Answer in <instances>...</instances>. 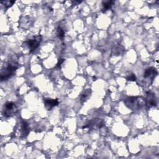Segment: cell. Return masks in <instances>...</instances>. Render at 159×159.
<instances>
[{
  "label": "cell",
  "mask_w": 159,
  "mask_h": 159,
  "mask_svg": "<svg viewBox=\"0 0 159 159\" xmlns=\"http://www.w3.org/2000/svg\"><path fill=\"white\" fill-rule=\"evenodd\" d=\"M18 67H19V64L17 63V60L16 57H13L9 60L7 65H4L1 69V73H0L1 81H7L13 77Z\"/></svg>",
  "instance_id": "6da1fadb"
},
{
  "label": "cell",
  "mask_w": 159,
  "mask_h": 159,
  "mask_svg": "<svg viewBox=\"0 0 159 159\" xmlns=\"http://www.w3.org/2000/svg\"><path fill=\"white\" fill-rule=\"evenodd\" d=\"M141 97H127L124 100L126 106L132 110H137L141 108L144 105V101Z\"/></svg>",
  "instance_id": "7a4b0ae2"
},
{
  "label": "cell",
  "mask_w": 159,
  "mask_h": 159,
  "mask_svg": "<svg viewBox=\"0 0 159 159\" xmlns=\"http://www.w3.org/2000/svg\"><path fill=\"white\" fill-rule=\"evenodd\" d=\"M17 111L16 104L12 101L7 102L3 106V114L6 117H11L14 116Z\"/></svg>",
  "instance_id": "3957f363"
},
{
  "label": "cell",
  "mask_w": 159,
  "mask_h": 159,
  "mask_svg": "<svg viewBox=\"0 0 159 159\" xmlns=\"http://www.w3.org/2000/svg\"><path fill=\"white\" fill-rule=\"evenodd\" d=\"M42 40V36L41 35H38L31 39H29L25 43L29 48L30 52L34 51L39 46V44Z\"/></svg>",
  "instance_id": "277c9868"
},
{
  "label": "cell",
  "mask_w": 159,
  "mask_h": 159,
  "mask_svg": "<svg viewBox=\"0 0 159 159\" xmlns=\"http://www.w3.org/2000/svg\"><path fill=\"white\" fill-rule=\"evenodd\" d=\"M103 124L104 123L103 120H101V119L96 118L88 122V123L83 127V129L88 128V129H97V128H101L103 126Z\"/></svg>",
  "instance_id": "5b68a950"
},
{
  "label": "cell",
  "mask_w": 159,
  "mask_h": 159,
  "mask_svg": "<svg viewBox=\"0 0 159 159\" xmlns=\"http://www.w3.org/2000/svg\"><path fill=\"white\" fill-rule=\"evenodd\" d=\"M145 105L147 108H151L157 105V100L154 93L148 92L145 98Z\"/></svg>",
  "instance_id": "8992f818"
},
{
  "label": "cell",
  "mask_w": 159,
  "mask_h": 159,
  "mask_svg": "<svg viewBox=\"0 0 159 159\" xmlns=\"http://www.w3.org/2000/svg\"><path fill=\"white\" fill-rule=\"evenodd\" d=\"M158 72L155 68H154V67H150V68L147 69L145 70L144 77L145 78H150L152 82L153 80L155 78Z\"/></svg>",
  "instance_id": "52a82bcc"
},
{
  "label": "cell",
  "mask_w": 159,
  "mask_h": 159,
  "mask_svg": "<svg viewBox=\"0 0 159 159\" xmlns=\"http://www.w3.org/2000/svg\"><path fill=\"white\" fill-rule=\"evenodd\" d=\"M59 104L58 99H51V98H46L44 99V105L47 110H52V109L57 106Z\"/></svg>",
  "instance_id": "ba28073f"
},
{
  "label": "cell",
  "mask_w": 159,
  "mask_h": 159,
  "mask_svg": "<svg viewBox=\"0 0 159 159\" xmlns=\"http://www.w3.org/2000/svg\"><path fill=\"white\" fill-rule=\"evenodd\" d=\"M114 4V1H111V0H108V1H103L102 2L103 8L101 9V11L103 13H105L106 11L111 9L113 5Z\"/></svg>",
  "instance_id": "9c48e42d"
},
{
  "label": "cell",
  "mask_w": 159,
  "mask_h": 159,
  "mask_svg": "<svg viewBox=\"0 0 159 159\" xmlns=\"http://www.w3.org/2000/svg\"><path fill=\"white\" fill-rule=\"evenodd\" d=\"M91 95V89H87L86 90L83 91L81 93L80 96V101L82 103H84L88 100V99L90 97Z\"/></svg>",
  "instance_id": "30bf717a"
},
{
  "label": "cell",
  "mask_w": 159,
  "mask_h": 159,
  "mask_svg": "<svg viewBox=\"0 0 159 159\" xmlns=\"http://www.w3.org/2000/svg\"><path fill=\"white\" fill-rule=\"evenodd\" d=\"M124 52V47L121 44H118L114 46L112 50V53L114 56H120L122 53H123Z\"/></svg>",
  "instance_id": "8fae6325"
},
{
  "label": "cell",
  "mask_w": 159,
  "mask_h": 159,
  "mask_svg": "<svg viewBox=\"0 0 159 159\" xmlns=\"http://www.w3.org/2000/svg\"><path fill=\"white\" fill-rule=\"evenodd\" d=\"M30 132L29 124L26 121H22L21 123V132L24 137L27 136Z\"/></svg>",
  "instance_id": "7c38bea8"
},
{
  "label": "cell",
  "mask_w": 159,
  "mask_h": 159,
  "mask_svg": "<svg viewBox=\"0 0 159 159\" xmlns=\"http://www.w3.org/2000/svg\"><path fill=\"white\" fill-rule=\"evenodd\" d=\"M56 34H57V35L58 38H59L61 40H63V39H64V36H65V31L64 28L62 27V26H61V25L58 26V27H57V29H56Z\"/></svg>",
  "instance_id": "4fadbf2b"
},
{
  "label": "cell",
  "mask_w": 159,
  "mask_h": 159,
  "mask_svg": "<svg viewBox=\"0 0 159 159\" xmlns=\"http://www.w3.org/2000/svg\"><path fill=\"white\" fill-rule=\"evenodd\" d=\"M1 3L6 8H9L13 5V4L15 3V1H10V0H7V1H2Z\"/></svg>",
  "instance_id": "5bb4252c"
},
{
  "label": "cell",
  "mask_w": 159,
  "mask_h": 159,
  "mask_svg": "<svg viewBox=\"0 0 159 159\" xmlns=\"http://www.w3.org/2000/svg\"><path fill=\"white\" fill-rule=\"evenodd\" d=\"M126 79L128 81L134 82L136 80V76L135 75V74H134V73H131L130 75H129L126 77Z\"/></svg>",
  "instance_id": "9a60e30c"
},
{
  "label": "cell",
  "mask_w": 159,
  "mask_h": 159,
  "mask_svg": "<svg viewBox=\"0 0 159 159\" xmlns=\"http://www.w3.org/2000/svg\"><path fill=\"white\" fill-rule=\"evenodd\" d=\"M64 62V59H59L58 61V63L57 64V66H60L61 64H62Z\"/></svg>",
  "instance_id": "2e32d148"
},
{
  "label": "cell",
  "mask_w": 159,
  "mask_h": 159,
  "mask_svg": "<svg viewBox=\"0 0 159 159\" xmlns=\"http://www.w3.org/2000/svg\"><path fill=\"white\" fill-rule=\"evenodd\" d=\"M82 1H73L72 3H73V5H77L80 3H81Z\"/></svg>",
  "instance_id": "e0dca14e"
}]
</instances>
